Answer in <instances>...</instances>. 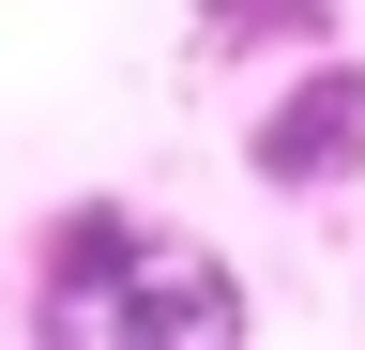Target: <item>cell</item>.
I'll use <instances>...</instances> for the list:
<instances>
[{
  "mask_svg": "<svg viewBox=\"0 0 365 350\" xmlns=\"http://www.w3.org/2000/svg\"><path fill=\"white\" fill-rule=\"evenodd\" d=\"M244 168H259V183H350V168H365V61H319V76H289V92L259 107Z\"/></svg>",
  "mask_w": 365,
  "mask_h": 350,
  "instance_id": "1",
  "label": "cell"
},
{
  "mask_svg": "<svg viewBox=\"0 0 365 350\" xmlns=\"http://www.w3.org/2000/svg\"><path fill=\"white\" fill-rule=\"evenodd\" d=\"M91 335H244V289H228L213 259H182V244H137L122 289L91 304Z\"/></svg>",
  "mask_w": 365,
  "mask_h": 350,
  "instance_id": "2",
  "label": "cell"
},
{
  "mask_svg": "<svg viewBox=\"0 0 365 350\" xmlns=\"http://www.w3.org/2000/svg\"><path fill=\"white\" fill-rule=\"evenodd\" d=\"M122 259H137V213H122V198L46 213V304H31V320H46V335H91V304L122 289Z\"/></svg>",
  "mask_w": 365,
  "mask_h": 350,
  "instance_id": "3",
  "label": "cell"
},
{
  "mask_svg": "<svg viewBox=\"0 0 365 350\" xmlns=\"http://www.w3.org/2000/svg\"><path fill=\"white\" fill-rule=\"evenodd\" d=\"M289 31L319 46V0H213V16H198V46H289Z\"/></svg>",
  "mask_w": 365,
  "mask_h": 350,
  "instance_id": "4",
  "label": "cell"
}]
</instances>
